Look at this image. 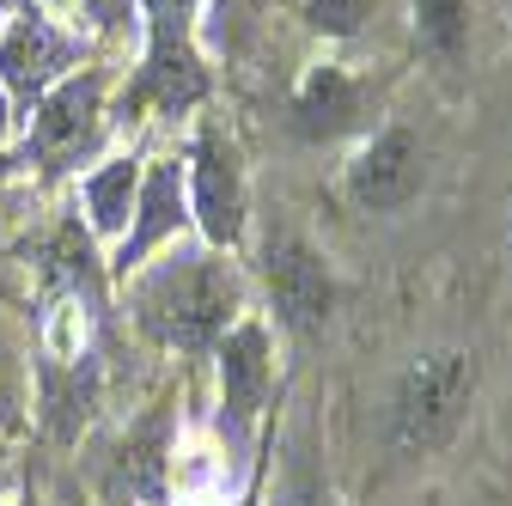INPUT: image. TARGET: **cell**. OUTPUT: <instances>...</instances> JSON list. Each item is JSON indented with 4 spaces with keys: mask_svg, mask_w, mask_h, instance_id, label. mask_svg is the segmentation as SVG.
Returning <instances> with one entry per match:
<instances>
[{
    "mask_svg": "<svg viewBox=\"0 0 512 506\" xmlns=\"http://www.w3.org/2000/svg\"><path fill=\"white\" fill-rule=\"evenodd\" d=\"M275 506H336V500H330V482L311 470V458H305V452H299V458H287L281 488H275Z\"/></svg>",
    "mask_w": 512,
    "mask_h": 506,
    "instance_id": "e0dca14e",
    "label": "cell"
},
{
    "mask_svg": "<svg viewBox=\"0 0 512 506\" xmlns=\"http://www.w3.org/2000/svg\"><path fill=\"white\" fill-rule=\"evenodd\" d=\"M0 220H7V183H0Z\"/></svg>",
    "mask_w": 512,
    "mask_h": 506,
    "instance_id": "603a6c76",
    "label": "cell"
},
{
    "mask_svg": "<svg viewBox=\"0 0 512 506\" xmlns=\"http://www.w3.org/2000/svg\"><path fill=\"white\" fill-rule=\"evenodd\" d=\"M476 385H482V366L470 348L421 354L391 391V446L397 452H439L464 427Z\"/></svg>",
    "mask_w": 512,
    "mask_h": 506,
    "instance_id": "7a4b0ae2",
    "label": "cell"
},
{
    "mask_svg": "<svg viewBox=\"0 0 512 506\" xmlns=\"http://www.w3.org/2000/svg\"><path fill=\"white\" fill-rule=\"evenodd\" d=\"M104 147V74L86 68V74H68L55 80L43 98H37V116H31V159L37 171H74L80 159H92Z\"/></svg>",
    "mask_w": 512,
    "mask_h": 506,
    "instance_id": "3957f363",
    "label": "cell"
},
{
    "mask_svg": "<svg viewBox=\"0 0 512 506\" xmlns=\"http://www.w3.org/2000/svg\"><path fill=\"white\" fill-rule=\"evenodd\" d=\"M0 7H13V13H31V0H0Z\"/></svg>",
    "mask_w": 512,
    "mask_h": 506,
    "instance_id": "7402d4cb",
    "label": "cell"
},
{
    "mask_svg": "<svg viewBox=\"0 0 512 506\" xmlns=\"http://www.w3.org/2000/svg\"><path fill=\"white\" fill-rule=\"evenodd\" d=\"M238 305L244 287L220 250H171L159 269L135 281V324L177 354L220 348V336L238 324Z\"/></svg>",
    "mask_w": 512,
    "mask_h": 506,
    "instance_id": "6da1fadb",
    "label": "cell"
},
{
    "mask_svg": "<svg viewBox=\"0 0 512 506\" xmlns=\"http://www.w3.org/2000/svg\"><path fill=\"white\" fill-rule=\"evenodd\" d=\"M378 0H305V25L324 31V37H354L372 19Z\"/></svg>",
    "mask_w": 512,
    "mask_h": 506,
    "instance_id": "2e32d148",
    "label": "cell"
},
{
    "mask_svg": "<svg viewBox=\"0 0 512 506\" xmlns=\"http://www.w3.org/2000/svg\"><path fill=\"white\" fill-rule=\"evenodd\" d=\"M183 183H189V202H196L202 238L214 250H232L244 238V165H238V147L220 129H202Z\"/></svg>",
    "mask_w": 512,
    "mask_h": 506,
    "instance_id": "8992f818",
    "label": "cell"
},
{
    "mask_svg": "<svg viewBox=\"0 0 512 506\" xmlns=\"http://www.w3.org/2000/svg\"><path fill=\"white\" fill-rule=\"evenodd\" d=\"M7 506H37V500H7Z\"/></svg>",
    "mask_w": 512,
    "mask_h": 506,
    "instance_id": "cb8c5ba5",
    "label": "cell"
},
{
    "mask_svg": "<svg viewBox=\"0 0 512 506\" xmlns=\"http://www.w3.org/2000/svg\"><path fill=\"white\" fill-rule=\"evenodd\" d=\"M421 183H427V153L409 129H378L360 159L348 165V196L360 214H397L421 196Z\"/></svg>",
    "mask_w": 512,
    "mask_h": 506,
    "instance_id": "52a82bcc",
    "label": "cell"
},
{
    "mask_svg": "<svg viewBox=\"0 0 512 506\" xmlns=\"http://www.w3.org/2000/svg\"><path fill=\"white\" fill-rule=\"evenodd\" d=\"M80 7H86V19H92L98 31H122L128 13H135V0H80Z\"/></svg>",
    "mask_w": 512,
    "mask_h": 506,
    "instance_id": "ffe728a7",
    "label": "cell"
},
{
    "mask_svg": "<svg viewBox=\"0 0 512 506\" xmlns=\"http://www.w3.org/2000/svg\"><path fill=\"white\" fill-rule=\"evenodd\" d=\"M506 7H512V0H506Z\"/></svg>",
    "mask_w": 512,
    "mask_h": 506,
    "instance_id": "d4e9b609",
    "label": "cell"
},
{
    "mask_svg": "<svg viewBox=\"0 0 512 506\" xmlns=\"http://www.w3.org/2000/svg\"><path fill=\"white\" fill-rule=\"evenodd\" d=\"M415 43L439 68H458L470 49V0H415Z\"/></svg>",
    "mask_w": 512,
    "mask_h": 506,
    "instance_id": "5bb4252c",
    "label": "cell"
},
{
    "mask_svg": "<svg viewBox=\"0 0 512 506\" xmlns=\"http://www.w3.org/2000/svg\"><path fill=\"white\" fill-rule=\"evenodd\" d=\"M7 135H13V98L0 92V141H7Z\"/></svg>",
    "mask_w": 512,
    "mask_h": 506,
    "instance_id": "44dd1931",
    "label": "cell"
},
{
    "mask_svg": "<svg viewBox=\"0 0 512 506\" xmlns=\"http://www.w3.org/2000/svg\"><path fill=\"white\" fill-rule=\"evenodd\" d=\"M183 208H189V189H183V165L177 159H153V171L141 177L135 189V226L122 232V250H116V275H135L153 250L183 226Z\"/></svg>",
    "mask_w": 512,
    "mask_h": 506,
    "instance_id": "8fae6325",
    "label": "cell"
},
{
    "mask_svg": "<svg viewBox=\"0 0 512 506\" xmlns=\"http://www.w3.org/2000/svg\"><path fill=\"white\" fill-rule=\"evenodd\" d=\"M135 189H141V165L135 159H104L86 183H80V196H86V214H92V232H122L128 214H135Z\"/></svg>",
    "mask_w": 512,
    "mask_h": 506,
    "instance_id": "4fadbf2b",
    "label": "cell"
},
{
    "mask_svg": "<svg viewBox=\"0 0 512 506\" xmlns=\"http://www.w3.org/2000/svg\"><path fill=\"white\" fill-rule=\"evenodd\" d=\"M354 129H366V80H354L336 61L311 68L293 92V135L311 147H330V141H348Z\"/></svg>",
    "mask_w": 512,
    "mask_h": 506,
    "instance_id": "30bf717a",
    "label": "cell"
},
{
    "mask_svg": "<svg viewBox=\"0 0 512 506\" xmlns=\"http://www.w3.org/2000/svg\"><path fill=\"white\" fill-rule=\"evenodd\" d=\"M98 409V372L92 360H74V366H43V421L55 439H74L86 427V415Z\"/></svg>",
    "mask_w": 512,
    "mask_h": 506,
    "instance_id": "7c38bea8",
    "label": "cell"
},
{
    "mask_svg": "<svg viewBox=\"0 0 512 506\" xmlns=\"http://www.w3.org/2000/svg\"><path fill=\"white\" fill-rule=\"evenodd\" d=\"M80 37H68L55 19L43 13H19L7 25V37H0V80H7V98H43L61 74L80 61Z\"/></svg>",
    "mask_w": 512,
    "mask_h": 506,
    "instance_id": "9c48e42d",
    "label": "cell"
},
{
    "mask_svg": "<svg viewBox=\"0 0 512 506\" xmlns=\"http://www.w3.org/2000/svg\"><path fill=\"white\" fill-rule=\"evenodd\" d=\"M263 281H269V299H275V318L299 336L324 330L330 311H336V275L317 250L293 232V226H275L263 238Z\"/></svg>",
    "mask_w": 512,
    "mask_h": 506,
    "instance_id": "277c9868",
    "label": "cell"
},
{
    "mask_svg": "<svg viewBox=\"0 0 512 506\" xmlns=\"http://www.w3.org/2000/svg\"><path fill=\"white\" fill-rule=\"evenodd\" d=\"M165 458H171V409L159 403L147 421H135L110 458L98 464V494L104 506H159L165 500Z\"/></svg>",
    "mask_w": 512,
    "mask_h": 506,
    "instance_id": "ba28073f",
    "label": "cell"
},
{
    "mask_svg": "<svg viewBox=\"0 0 512 506\" xmlns=\"http://www.w3.org/2000/svg\"><path fill=\"white\" fill-rule=\"evenodd\" d=\"M269 391H275V360H269V324H232L220 336V427L232 446H244V439L256 433V421H263L269 409Z\"/></svg>",
    "mask_w": 512,
    "mask_h": 506,
    "instance_id": "5b68a950",
    "label": "cell"
},
{
    "mask_svg": "<svg viewBox=\"0 0 512 506\" xmlns=\"http://www.w3.org/2000/svg\"><path fill=\"white\" fill-rule=\"evenodd\" d=\"M147 7V68H177V61H202L196 49H189V31H196V13L202 0H141Z\"/></svg>",
    "mask_w": 512,
    "mask_h": 506,
    "instance_id": "9a60e30c",
    "label": "cell"
},
{
    "mask_svg": "<svg viewBox=\"0 0 512 506\" xmlns=\"http://www.w3.org/2000/svg\"><path fill=\"white\" fill-rule=\"evenodd\" d=\"M256 19V0H208V43L214 49H244Z\"/></svg>",
    "mask_w": 512,
    "mask_h": 506,
    "instance_id": "ac0fdd59",
    "label": "cell"
},
{
    "mask_svg": "<svg viewBox=\"0 0 512 506\" xmlns=\"http://www.w3.org/2000/svg\"><path fill=\"white\" fill-rule=\"evenodd\" d=\"M19 397H25V378H19V360L0 348V439H7V427L19 421Z\"/></svg>",
    "mask_w": 512,
    "mask_h": 506,
    "instance_id": "d6986e66",
    "label": "cell"
}]
</instances>
